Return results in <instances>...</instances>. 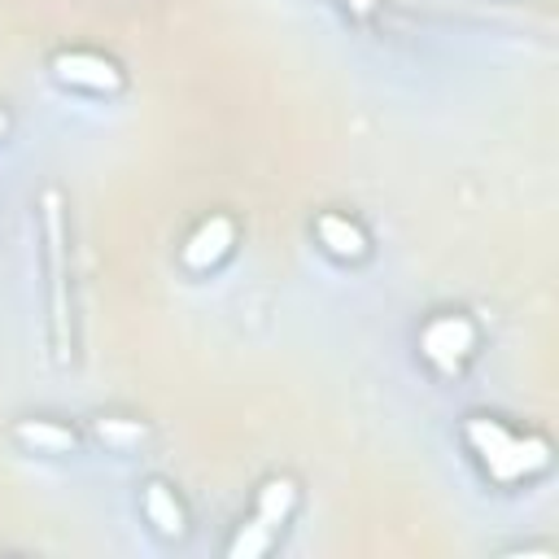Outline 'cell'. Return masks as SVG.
Returning a JSON list of instances; mask_svg holds the SVG:
<instances>
[{"label":"cell","instance_id":"6da1fadb","mask_svg":"<svg viewBox=\"0 0 559 559\" xmlns=\"http://www.w3.org/2000/svg\"><path fill=\"white\" fill-rule=\"evenodd\" d=\"M459 441H463L472 467L480 472V480H489L498 489L533 485L555 463V450H550V437L546 432L520 428V424H511L507 415H493V411L463 415Z\"/></svg>","mask_w":559,"mask_h":559},{"label":"cell","instance_id":"7a4b0ae2","mask_svg":"<svg viewBox=\"0 0 559 559\" xmlns=\"http://www.w3.org/2000/svg\"><path fill=\"white\" fill-rule=\"evenodd\" d=\"M301 507V480L293 472H271L253 485L249 493V511L236 520V533L227 537L223 555L227 559H258L266 550H275V542L284 537V528L293 524Z\"/></svg>","mask_w":559,"mask_h":559},{"label":"cell","instance_id":"3957f363","mask_svg":"<svg viewBox=\"0 0 559 559\" xmlns=\"http://www.w3.org/2000/svg\"><path fill=\"white\" fill-rule=\"evenodd\" d=\"M480 341H485V332L463 306H437L415 328V354H419L424 371L437 380H459L476 362Z\"/></svg>","mask_w":559,"mask_h":559},{"label":"cell","instance_id":"277c9868","mask_svg":"<svg viewBox=\"0 0 559 559\" xmlns=\"http://www.w3.org/2000/svg\"><path fill=\"white\" fill-rule=\"evenodd\" d=\"M39 223H44V266H48V328H52V358L57 367L70 362V293H66V218H61V192L44 188L39 197Z\"/></svg>","mask_w":559,"mask_h":559},{"label":"cell","instance_id":"5b68a950","mask_svg":"<svg viewBox=\"0 0 559 559\" xmlns=\"http://www.w3.org/2000/svg\"><path fill=\"white\" fill-rule=\"evenodd\" d=\"M48 74L52 83H61L66 92L79 96H96V100H114L127 92V70L118 57L87 48V44H61L48 52Z\"/></svg>","mask_w":559,"mask_h":559},{"label":"cell","instance_id":"8992f818","mask_svg":"<svg viewBox=\"0 0 559 559\" xmlns=\"http://www.w3.org/2000/svg\"><path fill=\"white\" fill-rule=\"evenodd\" d=\"M236 240H240V223L227 210H210V214H201L183 231V240L175 249V262H179L183 275H197V280L201 275H214L236 253Z\"/></svg>","mask_w":559,"mask_h":559},{"label":"cell","instance_id":"52a82bcc","mask_svg":"<svg viewBox=\"0 0 559 559\" xmlns=\"http://www.w3.org/2000/svg\"><path fill=\"white\" fill-rule=\"evenodd\" d=\"M310 240H314V249L328 258V262H336V266H362L371 253H376V240H371V231H367V223L358 218V214H349V210H314V218H310Z\"/></svg>","mask_w":559,"mask_h":559},{"label":"cell","instance_id":"ba28073f","mask_svg":"<svg viewBox=\"0 0 559 559\" xmlns=\"http://www.w3.org/2000/svg\"><path fill=\"white\" fill-rule=\"evenodd\" d=\"M140 520H144V528L157 537V542H183L188 533H192V511H188V502H183V493L170 485V480H162V476H148V480H140Z\"/></svg>","mask_w":559,"mask_h":559},{"label":"cell","instance_id":"9c48e42d","mask_svg":"<svg viewBox=\"0 0 559 559\" xmlns=\"http://www.w3.org/2000/svg\"><path fill=\"white\" fill-rule=\"evenodd\" d=\"M9 441L26 454H39V459H66L83 445V432L57 415H17L9 424Z\"/></svg>","mask_w":559,"mask_h":559},{"label":"cell","instance_id":"30bf717a","mask_svg":"<svg viewBox=\"0 0 559 559\" xmlns=\"http://www.w3.org/2000/svg\"><path fill=\"white\" fill-rule=\"evenodd\" d=\"M92 441L114 450V454H131L148 441V424L135 415H96L92 419Z\"/></svg>","mask_w":559,"mask_h":559},{"label":"cell","instance_id":"8fae6325","mask_svg":"<svg viewBox=\"0 0 559 559\" xmlns=\"http://www.w3.org/2000/svg\"><path fill=\"white\" fill-rule=\"evenodd\" d=\"M9 127H13V118H9V109H4V105H0V140H4V135H9Z\"/></svg>","mask_w":559,"mask_h":559}]
</instances>
